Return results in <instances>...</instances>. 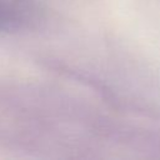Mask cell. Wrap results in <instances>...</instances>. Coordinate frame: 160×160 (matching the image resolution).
<instances>
[{
    "instance_id": "6da1fadb",
    "label": "cell",
    "mask_w": 160,
    "mask_h": 160,
    "mask_svg": "<svg viewBox=\"0 0 160 160\" xmlns=\"http://www.w3.org/2000/svg\"><path fill=\"white\" fill-rule=\"evenodd\" d=\"M24 6L15 0H0V30L19 26L25 18Z\"/></svg>"
}]
</instances>
